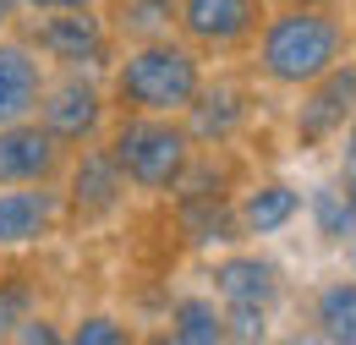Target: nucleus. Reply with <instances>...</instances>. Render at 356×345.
Listing matches in <instances>:
<instances>
[{
	"label": "nucleus",
	"mask_w": 356,
	"mask_h": 345,
	"mask_svg": "<svg viewBox=\"0 0 356 345\" xmlns=\"http://www.w3.org/2000/svg\"><path fill=\"white\" fill-rule=\"evenodd\" d=\"M203 55L181 33H165V39H143L127 44L110 72H104V88H110V104L121 115H181L197 88H203Z\"/></svg>",
	"instance_id": "1"
},
{
	"label": "nucleus",
	"mask_w": 356,
	"mask_h": 345,
	"mask_svg": "<svg viewBox=\"0 0 356 345\" xmlns=\"http://www.w3.org/2000/svg\"><path fill=\"white\" fill-rule=\"evenodd\" d=\"M258 77L274 88H307L346 61V22L323 6H280L258 28Z\"/></svg>",
	"instance_id": "2"
},
{
	"label": "nucleus",
	"mask_w": 356,
	"mask_h": 345,
	"mask_svg": "<svg viewBox=\"0 0 356 345\" xmlns=\"http://www.w3.org/2000/svg\"><path fill=\"white\" fill-rule=\"evenodd\" d=\"M104 148L121 165L127 186L143 192V198H170L186 175V165H192V154H197L181 115H121V110L104 131Z\"/></svg>",
	"instance_id": "3"
},
{
	"label": "nucleus",
	"mask_w": 356,
	"mask_h": 345,
	"mask_svg": "<svg viewBox=\"0 0 356 345\" xmlns=\"http://www.w3.org/2000/svg\"><path fill=\"white\" fill-rule=\"evenodd\" d=\"M22 39L60 72H110V61H115V33L104 22V6L33 11Z\"/></svg>",
	"instance_id": "4"
},
{
	"label": "nucleus",
	"mask_w": 356,
	"mask_h": 345,
	"mask_svg": "<svg viewBox=\"0 0 356 345\" xmlns=\"http://www.w3.org/2000/svg\"><path fill=\"white\" fill-rule=\"evenodd\" d=\"M66 148H83V143H99L110 131V88L99 83V72H55L39 93V110H33Z\"/></svg>",
	"instance_id": "5"
},
{
	"label": "nucleus",
	"mask_w": 356,
	"mask_h": 345,
	"mask_svg": "<svg viewBox=\"0 0 356 345\" xmlns=\"http://www.w3.org/2000/svg\"><path fill=\"white\" fill-rule=\"evenodd\" d=\"M60 198H66V219H77V225H104V219H115L127 209V175L121 165L110 159V148H104V137L99 143H83V148H72V159H66V170H60Z\"/></svg>",
	"instance_id": "6"
},
{
	"label": "nucleus",
	"mask_w": 356,
	"mask_h": 345,
	"mask_svg": "<svg viewBox=\"0 0 356 345\" xmlns=\"http://www.w3.org/2000/svg\"><path fill=\"white\" fill-rule=\"evenodd\" d=\"M264 0H176V33L197 55H236L258 39Z\"/></svg>",
	"instance_id": "7"
},
{
	"label": "nucleus",
	"mask_w": 356,
	"mask_h": 345,
	"mask_svg": "<svg viewBox=\"0 0 356 345\" xmlns=\"http://www.w3.org/2000/svg\"><path fill=\"white\" fill-rule=\"evenodd\" d=\"M302 93V104H296V148H323V143H334L346 121L356 115V61H334L323 77H312L307 88H296Z\"/></svg>",
	"instance_id": "8"
},
{
	"label": "nucleus",
	"mask_w": 356,
	"mask_h": 345,
	"mask_svg": "<svg viewBox=\"0 0 356 345\" xmlns=\"http://www.w3.org/2000/svg\"><path fill=\"white\" fill-rule=\"evenodd\" d=\"M66 225V198L55 181L0 186V252H33Z\"/></svg>",
	"instance_id": "9"
},
{
	"label": "nucleus",
	"mask_w": 356,
	"mask_h": 345,
	"mask_svg": "<svg viewBox=\"0 0 356 345\" xmlns=\"http://www.w3.org/2000/svg\"><path fill=\"white\" fill-rule=\"evenodd\" d=\"M66 159H72V148H66L39 115H28V121H6V127H0V186L60 181Z\"/></svg>",
	"instance_id": "10"
},
{
	"label": "nucleus",
	"mask_w": 356,
	"mask_h": 345,
	"mask_svg": "<svg viewBox=\"0 0 356 345\" xmlns=\"http://www.w3.org/2000/svg\"><path fill=\"white\" fill-rule=\"evenodd\" d=\"M247 121H252V88L236 83V77H214V83L203 77L197 99L181 110V127L192 131L197 148H225V143H236Z\"/></svg>",
	"instance_id": "11"
},
{
	"label": "nucleus",
	"mask_w": 356,
	"mask_h": 345,
	"mask_svg": "<svg viewBox=\"0 0 356 345\" xmlns=\"http://www.w3.org/2000/svg\"><path fill=\"white\" fill-rule=\"evenodd\" d=\"M209 280H214V296L220 307H280L285 296V274H280V263L264 258V252H225L214 268H209Z\"/></svg>",
	"instance_id": "12"
},
{
	"label": "nucleus",
	"mask_w": 356,
	"mask_h": 345,
	"mask_svg": "<svg viewBox=\"0 0 356 345\" xmlns=\"http://www.w3.org/2000/svg\"><path fill=\"white\" fill-rule=\"evenodd\" d=\"M49 83V61L28 39L0 33V127L6 121H28L39 110V93Z\"/></svg>",
	"instance_id": "13"
},
{
	"label": "nucleus",
	"mask_w": 356,
	"mask_h": 345,
	"mask_svg": "<svg viewBox=\"0 0 356 345\" xmlns=\"http://www.w3.org/2000/svg\"><path fill=\"white\" fill-rule=\"evenodd\" d=\"M302 214V192L291 181H258L236 198V225L241 236H280L291 219Z\"/></svg>",
	"instance_id": "14"
},
{
	"label": "nucleus",
	"mask_w": 356,
	"mask_h": 345,
	"mask_svg": "<svg viewBox=\"0 0 356 345\" xmlns=\"http://www.w3.org/2000/svg\"><path fill=\"white\" fill-rule=\"evenodd\" d=\"M176 219L186 230L192 247H230L241 241V225H236V203L225 192H197V198H176Z\"/></svg>",
	"instance_id": "15"
},
{
	"label": "nucleus",
	"mask_w": 356,
	"mask_h": 345,
	"mask_svg": "<svg viewBox=\"0 0 356 345\" xmlns=\"http://www.w3.org/2000/svg\"><path fill=\"white\" fill-rule=\"evenodd\" d=\"M104 22L115 44H143L176 33V0H104Z\"/></svg>",
	"instance_id": "16"
},
{
	"label": "nucleus",
	"mask_w": 356,
	"mask_h": 345,
	"mask_svg": "<svg viewBox=\"0 0 356 345\" xmlns=\"http://www.w3.org/2000/svg\"><path fill=\"white\" fill-rule=\"evenodd\" d=\"M170 340L176 345H225L220 296H176L170 302Z\"/></svg>",
	"instance_id": "17"
},
{
	"label": "nucleus",
	"mask_w": 356,
	"mask_h": 345,
	"mask_svg": "<svg viewBox=\"0 0 356 345\" xmlns=\"http://www.w3.org/2000/svg\"><path fill=\"white\" fill-rule=\"evenodd\" d=\"M312 323H318L323 340L356 345V280H334V285H323L318 302H312Z\"/></svg>",
	"instance_id": "18"
},
{
	"label": "nucleus",
	"mask_w": 356,
	"mask_h": 345,
	"mask_svg": "<svg viewBox=\"0 0 356 345\" xmlns=\"http://www.w3.org/2000/svg\"><path fill=\"white\" fill-rule=\"evenodd\" d=\"M33 312H39V280L22 268H6L0 274V340H11Z\"/></svg>",
	"instance_id": "19"
},
{
	"label": "nucleus",
	"mask_w": 356,
	"mask_h": 345,
	"mask_svg": "<svg viewBox=\"0 0 356 345\" xmlns=\"http://www.w3.org/2000/svg\"><path fill=\"white\" fill-rule=\"evenodd\" d=\"M307 214H312V230H318L323 241H346V236H356V209H351V198H346L340 186H312Z\"/></svg>",
	"instance_id": "20"
},
{
	"label": "nucleus",
	"mask_w": 356,
	"mask_h": 345,
	"mask_svg": "<svg viewBox=\"0 0 356 345\" xmlns=\"http://www.w3.org/2000/svg\"><path fill=\"white\" fill-rule=\"evenodd\" d=\"M66 340H72V345H127V340H132V329H127L115 312H83V318L66 329Z\"/></svg>",
	"instance_id": "21"
},
{
	"label": "nucleus",
	"mask_w": 356,
	"mask_h": 345,
	"mask_svg": "<svg viewBox=\"0 0 356 345\" xmlns=\"http://www.w3.org/2000/svg\"><path fill=\"white\" fill-rule=\"evenodd\" d=\"M225 340H268V307H225Z\"/></svg>",
	"instance_id": "22"
},
{
	"label": "nucleus",
	"mask_w": 356,
	"mask_h": 345,
	"mask_svg": "<svg viewBox=\"0 0 356 345\" xmlns=\"http://www.w3.org/2000/svg\"><path fill=\"white\" fill-rule=\"evenodd\" d=\"M11 340H17V345H60V340H66V329H60L49 312H33V318H28Z\"/></svg>",
	"instance_id": "23"
},
{
	"label": "nucleus",
	"mask_w": 356,
	"mask_h": 345,
	"mask_svg": "<svg viewBox=\"0 0 356 345\" xmlns=\"http://www.w3.org/2000/svg\"><path fill=\"white\" fill-rule=\"evenodd\" d=\"M72 6H104V0H22V17H33V11H72Z\"/></svg>",
	"instance_id": "24"
},
{
	"label": "nucleus",
	"mask_w": 356,
	"mask_h": 345,
	"mask_svg": "<svg viewBox=\"0 0 356 345\" xmlns=\"http://www.w3.org/2000/svg\"><path fill=\"white\" fill-rule=\"evenodd\" d=\"M11 22H22V0H0V33H6Z\"/></svg>",
	"instance_id": "25"
},
{
	"label": "nucleus",
	"mask_w": 356,
	"mask_h": 345,
	"mask_svg": "<svg viewBox=\"0 0 356 345\" xmlns=\"http://www.w3.org/2000/svg\"><path fill=\"white\" fill-rule=\"evenodd\" d=\"M340 137H346V165H356V115L346 121V131H340Z\"/></svg>",
	"instance_id": "26"
},
{
	"label": "nucleus",
	"mask_w": 356,
	"mask_h": 345,
	"mask_svg": "<svg viewBox=\"0 0 356 345\" xmlns=\"http://www.w3.org/2000/svg\"><path fill=\"white\" fill-rule=\"evenodd\" d=\"M340 192L351 198V209H356V165H351V170H346V186H340Z\"/></svg>",
	"instance_id": "27"
},
{
	"label": "nucleus",
	"mask_w": 356,
	"mask_h": 345,
	"mask_svg": "<svg viewBox=\"0 0 356 345\" xmlns=\"http://www.w3.org/2000/svg\"><path fill=\"white\" fill-rule=\"evenodd\" d=\"M351 274H356V236H351Z\"/></svg>",
	"instance_id": "28"
},
{
	"label": "nucleus",
	"mask_w": 356,
	"mask_h": 345,
	"mask_svg": "<svg viewBox=\"0 0 356 345\" xmlns=\"http://www.w3.org/2000/svg\"><path fill=\"white\" fill-rule=\"evenodd\" d=\"M351 6H356V0H351Z\"/></svg>",
	"instance_id": "29"
}]
</instances>
